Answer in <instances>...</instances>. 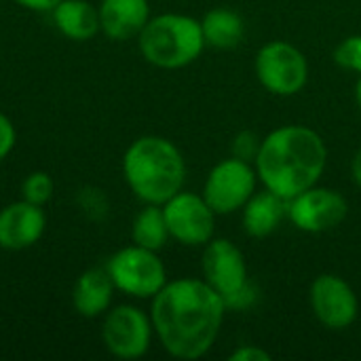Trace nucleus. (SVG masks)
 Wrapping results in <instances>:
<instances>
[{"mask_svg":"<svg viewBox=\"0 0 361 361\" xmlns=\"http://www.w3.org/2000/svg\"><path fill=\"white\" fill-rule=\"evenodd\" d=\"M224 298L205 281L182 277L152 296L150 319L161 347L176 360H201L214 347L224 315Z\"/></svg>","mask_w":361,"mask_h":361,"instance_id":"nucleus-1","label":"nucleus"},{"mask_svg":"<svg viewBox=\"0 0 361 361\" xmlns=\"http://www.w3.org/2000/svg\"><path fill=\"white\" fill-rule=\"evenodd\" d=\"M328 165V146L317 131L305 125H283L260 142L254 161L262 186L283 201L319 182Z\"/></svg>","mask_w":361,"mask_h":361,"instance_id":"nucleus-2","label":"nucleus"},{"mask_svg":"<svg viewBox=\"0 0 361 361\" xmlns=\"http://www.w3.org/2000/svg\"><path fill=\"white\" fill-rule=\"evenodd\" d=\"M123 178L140 201L163 205L184 188L186 161L171 140L142 135L123 154Z\"/></svg>","mask_w":361,"mask_h":361,"instance_id":"nucleus-3","label":"nucleus"},{"mask_svg":"<svg viewBox=\"0 0 361 361\" xmlns=\"http://www.w3.org/2000/svg\"><path fill=\"white\" fill-rule=\"evenodd\" d=\"M142 57L161 70L186 68L203 53L205 38L201 21L182 13H163L150 17L137 36Z\"/></svg>","mask_w":361,"mask_h":361,"instance_id":"nucleus-4","label":"nucleus"},{"mask_svg":"<svg viewBox=\"0 0 361 361\" xmlns=\"http://www.w3.org/2000/svg\"><path fill=\"white\" fill-rule=\"evenodd\" d=\"M106 271L118 292L140 300H152V296L167 283V271L159 252L135 243L112 254Z\"/></svg>","mask_w":361,"mask_h":361,"instance_id":"nucleus-5","label":"nucleus"},{"mask_svg":"<svg viewBox=\"0 0 361 361\" xmlns=\"http://www.w3.org/2000/svg\"><path fill=\"white\" fill-rule=\"evenodd\" d=\"M254 68L260 85L279 97L296 95L309 80V61L305 53L286 40L267 42L258 51Z\"/></svg>","mask_w":361,"mask_h":361,"instance_id":"nucleus-6","label":"nucleus"},{"mask_svg":"<svg viewBox=\"0 0 361 361\" xmlns=\"http://www.w3.org/2000/svg\"><path fill=\"white\" fill-rule=\"evenodd\" d=\"M152 319L140 307H110L102 324V341L110 355L118 360H140L152 343Z\"/></svg>","mask_w":361,"mask_h":361,"instance_id":"nucleus-7","label":"nucleus"},{"mask_svg":"<svg viewBox=\"0 0 361 361\" xmlns=\"http://www.w3.org/2000/svg\"><path fill=\"white\" fill-rule=\"evenodd\" d=\"M258 186V173L252 163L241 159H224L209 171L205 186H203V199L209 203V207L218 214H235L243 209V205L250 201V197L256 192Z\"/></svg>","mask_w":361,"mask_h":361,"instance_id":"nucleus-8","label":"nucleus"},{"mask_svg":"<svg viewBox=\"0 0 361 361\" xmlns=\"http://www.w3.org/2000/svg\"><path fill=\"white\" fill-rule=\"evenodd\" d=\"M169 237L186 247L207 245L216 231V212L203 199V195L180 190L163 203Z\"/></svg>","mask_w":361,"mask_h":361,"instance_id":"nucleus-9","label":"nucleus"},{"mask_svg":"<svg viewBox=\"0 0 361 361\" xmlns=\"http://www.w3.org/2000/svg\"><path fill=\"white\" fill-rule=\"evenodd\" d=\"M349 214L347 199L334 188H319L317 184L288 201V218L292 224L311 235L336 228Z\"/></svg>","mask_w":361,"mask_h":361,"instance_id":"nucleus-10","label":"nucleus"},{"mask_svg":"<svg viewBox=\"0 0 361 361\" xmlns=\"http://www.w3.org/2000/svg\"><path fill=\"white\" fill-rule=\"evenodd\" d=\"M311 309L328 330H347L360 313V300L353 288L338 275H319L309 290Z\"/></svg>","mask_w":361,"mask_h":361,"instance_id":"nucleus-11","label":"nucleus"},{"mask_svg":"<svg viewBox=\"0 0 361 361\" xmlns=\"http://www.w3.org/2000/svg\"><path fill=\"white\" fill-rule=\"evenodd\" d=\"M201 271H203V279L224 300L250 283L243 252L228 239H212L205 245Z\"/></svg>","mask_w":361,"mask_h":361,"instance_id":"nucleus-12","label":"nucleus"},{"mask_svg":"<svg viewBox=\"0 0 361 361\" xmlns=\"http://www.w3.org/2000/svg\"><path fill=\"white\" fill-rule=\"evenodd\" d=\"M47 231V214L40 205L25 199L13 201L0 209V247L23 252L34 247Z\"/></svg>","mask_w":361,"mask_h":361,"instance_id":"nucleus-13","label":"nucleus"},{"mask_svg":"<svg viewBox=\"0 0 361 361\" xmlns=\"http://www.w3.org/2000/svg\"><path fill=\"white\" fill-rule=\"evenodd\" d=\"M97 8L99 27L114 42L137 38L150 19L148 0H102Z\"/></svg>","mask_w":361,"mask_h":361,"instance_id":"nucleus-14","label":"nucleus"},{"mask_svg":"<svg viewBox=\"0 0 361 361\" xmlns=\"http://www.w3.org/2000/svg\"><path fill=\"white\" fill-rule=\"evenodd\" d=\"M114 283L104 269H89L78 275L72 288V307L85 319H95L108 313L112 307Z\"/></svg>","mask_w":361,"mask_h":361,"instance_id":"nucleus-15","label":"nucleus"},{"mask_svg":"<svg viewBox=\"0 0 361 361\" xmlns=\"http://www.w3.org/2000/svg\"><path fill=\"white\" fill-rule=\"evenodd\" d=\"M57 32L70 40L85 42L102 32L99 27V8L89 0H59L51 11Z\"/></svg>","mask_w":361,"mask_h":361,"instance_id":"nucleus-16","label":"nucleus"},{"mask_svg":"<svg viewBox=\"0 0 361 361\" xmlns=\"http://www.w3.org/2000/svg\"><path fill=\"white\" fill-rule=\"evenodd\" d=\"M283 216H288V201L264 188L260 192L256 190L250 197V201L243 205L241 222L250 237L264 239L279 228Z\"/></svg>","mask_w":361,"mask_h":361,"instance_id":"nucleus-17","label":"nucleus"},{"mask_svg":"<svg viewBox=\"0 0 361 361\" xmlns=\"http://www.w3.org/2000/svg\"><path fill=\"white\" fill-rule=\"evenodd\" d=\"M201 30L207 47L224 51L235 49L241 42L245 34V23L241 15L231 8H212L201 19Z\"/></svg>","mask_w":361,"mask_h":361,"instance_id":"nucleus-18","label":"nucleus"},{"mask_svg":"<svg viewBox=\"0 0 361 361\" xmlns=\"http://www.w3.org/2000/svg\"><path fill=\"white\" fill-rule=\"evenodd\" d=\"M131 239L135 245H142V247L152 250V252H161L165 247V243L171 237H169V228L165 222L163 205L146 203V207L133 218Z\"/></svg>","mask_w":361,"mask_h":361,"instance_id":"nucleus-19","label":"nucleus"},{"mask_svg":"<svg viewBox=\"0 0 361 361\" xmlns=\"http://www.w3.org/2000/svg\"><path fill=\"white\" fill-rule=\"evenodd\" d=\"M55 192V184L53 178L47 171H32L25 176L23 184H21V199L44 207Z\"/></svg>","mask_w":361,"mask_h":361,"instance_id":"nucleus-20","label":"nucleus"},{"mask_svg":"<svg viewBox=\"0 0 361 361\" xmlns=\"http://www.w3.org/2000/svg\"><path fill=\"white\" fill-rule=\"evenodd\" d=\"M334 61L345 68V70H351L355 74H361V34L355 36H349L345 38L336 51H334Z\"/></svg>","mask_w":361,"mask_h":361,"instance_id":"nucleus-21","label":"nucleus"},{"mask_svg":"<svg viewBox=\"0 0 361 361\" xmlns=\"http://www.w3.org/2000/svg\"><path fill=\"white\" fill-rule=\"evenodd\" d=\"M260 142L262 140L254 131L237 133L235 140H233V157L241 159V161H247V163H254L256 157H258V150H260Z\"/></svg>","mask_w":361,"mask_h":361,"instance_id":"nucleus-22","label":"nucleus"},{"mask_svg":"<svg viewBox=\"0 0 361 361\" xmlns=\"http://www.w3.org/2000/svg\"><path fill=\"white\" fill-rule=\"evenodd\" d=\"M15 144H17L15 125L4 112H0V161H4L13 152Z\"/></svg>","mask_w":361,"mask_h":361,"instance_id":"nucleus-23","label":"nucleus"},{"mask_svg":"<svg viewBox=\"0 0 361 361\" xmlns=\"http://www.w3.org/2000/svg\"><path fill=\"white\" fill-rule=\"evenodd\" d=\"M231 361H271V353L264 351L262 347L258 345H241L237 347L231 355Z\"/></svg>","mask_w":361,"mask_h":361,"instance_id":"nucleus-24","label":"nucleus"},{"mask_svg":"<svg viewBox=\"0 0 361 361\" xmlns=\"http://www.w3.org/2000/svg\"><path fill=\"white\" fill-rule=\"evenodd\" d=\"M13 2L34 13H51L59 4V0H13Z\"/></svg>","mask_w":361,"mask_h":361,"instance_id":"nucleus-25","label":"nucleus"},{"mask_svg":"<svg viewBox=\"0 0 361 361\" xmlns=\"http://www.w3.org/2000/svg\"><path fill=\"white\" fill-rule=\"evenodd\" d=\"M351 173H353V180H355V184L361 188V146L360 150L355 152V157H353V163H351Z\"/></svg>","mask_w":361,"mask_h":361,"instance_id":"nucleus-26","label":"nucleus"},{"mask_svg":"<svg viewBox=\"0 0 361 361\" xmlns=\"http://www.w3.org/2000/svg\"><path fill=\"white\" fill-rule=\"evenodd\" d=\"M355 99H357V106L361 108V74L357 78V85H355Z\"/></svg>","mask_w":361,"mask_h":361,"instance_id":"nucleus-27","label":"nucleus"}]
</instances>
